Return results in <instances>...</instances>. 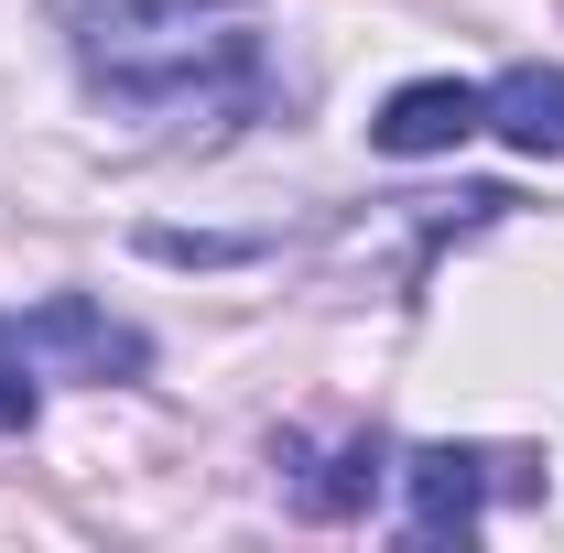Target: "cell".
Returning <instances> with one entry per match:
<instances>
[{"mask_svg": "<svg viewBox=\"0 0 564 553\" xmlns=\"http://www.w3.org/2000/svg\"><path fill=\"white\" fill-rule=\"evenodd\" d=\"M76 66L109 109L163 120V131H217L261 109V33L228 0H87L76 11Z\"/></svg>", "mask_w": 564, "mask_h": 553, "instance_id": "obj_1", "label": "cell"}, {"mask_svg": "<svg viewBox=\"0 0 564 553\" xmlns=\"http://www.w3.org/2000/svg\"><path fill=\"white\" fill-rule=\"evenodd\" d=\"M0 337L22 347V358H55V369H76V380H131L152 347L120 326V315H98L87 293H55V304H33L22 326H0Z\"/></svg>", "mask_w": 564, "mask_h": 553, "instance_id": "obj_2", "label": "cell"}, {"mask_svg": "<svg viewBox=\"0 0 564 553\" xmlns=\"http://www.w3.org/2000/svg\"><path fill=\"white\" fill-rule=\"evenodd\" d=\"M467 131H489V87H467V76H413V87H391V98H380V120H369V141H380V152H402V163L456 152Z\"/></svg>", "mask_w": 564, "mask_h": 553, "instance_id": "obj_3", "label": "cell"}, {"mask_svg": "<svg viewBox=\"0 0 564 553\" xmlns=\"http://www.w3.org/2000/svg\"><path fill=\"white\" fill-rule=\"evenodd\" d=\"M489 131L532 163H564V66H510L489 87Z\"/></svg>", "mask_w": 564, "mask_h": 553, "instance_id": "obj_4", "label": "cell"}, {"mask_svg": "<svg viewBox=\"0 0 564 553\" xmlns=\"http://www.w3.org/2000/svg\"><path fill=\"white\" fill-rule=\"evenodd\" d=\"M402 478H413V532H423V543H445V532L478 521V499H489V456H467V445H423Z\"/></svg>", "mask_w": 564, "mask_h": 553, "instance_id": "obj_5", "label": "cell"}, {"mask_svg": "<svg viewBox=\"0 0 564 553\" xmlns=\"http://www.w3.org/2000/svg\"><path fill=\"white\" fill-rule=\"evenodd\" d=\"M369 488H380V456L348 445V456H326V478H304V510L315 521H348V510H369Z\"/></svg>", "mask_w": 564, "mask_h": 553, "instance_id": "obj_6", "label": "cell"}, {"mask_svg": "<svg viewBox=\"0 0 564 553\" xmlns=\"http://www.w3.org/2000/svg\"><path fill=\"white\" fill-rule=\"evenodd\" d=\"M33 423V380H22V347L0 337V434H22Z\"/></svg>", "mask_w": 564, "mask_h": 553, "instance_id": "obj_7", "label": "cell"}]
</instances>
